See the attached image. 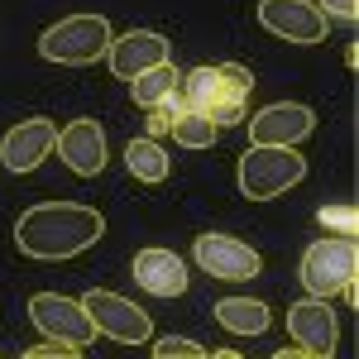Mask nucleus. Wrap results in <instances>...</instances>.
I'll return each mask as SVG.
<instances>
[{"instance_id":"412c9836","label":"nucleus","mask_w":359,"mask_h":359,"mask_svg":"<svg viewBox=\"0 0 359 359\" xmlns=\"http://www.w3.org/2000/svg\"><path fill=\"white\" fill-rule=\"evenodd\" d=\"M77 359L82 355V350H77V345H67V340H53V335H48V340H43V345H34V350H25V359Z\"/></svg>"},{"instance_id":"f257e3e1","label":"nucleus","mask_w":359,"mask_h":359,"mask_svg":"<svg viewBox=\"0 0 359 359\" xmlns=\"http://www.w3.org/2000/svg\"><path fill=\"white\" fill-rule=\"evenodd\" d=\"M106 235V216L82 201H39L15 221V245L29 259H77Z\"/></svg>"},{"instance_id":"0eeeda50","label":"nucleus","mask_w":359,"mask_h":359,"mask_svg":"<svg viewBox=\"0 0 359 359\" xmlns=\"http://www.w3.org/2000/svg\"><path fill=\"white\" fill-rule=\"evenodd\" d=\"M287 335H292V350L316 359H331L340 345V321L326 297H306V302L287 306Z\"/></svg>"},{"instance_id":"5701e85b","label":"nucleus","mask_w":359,"mask_h":359,"mask_svg":"<svg viewBox=\"0 0 359 359\" xmlns=\"http://www.w3.org/2000/svg\"><path fill=\"white\" fill-rule=\"evenodd\" d=\"M321 225H326V230H345V235H350V230H355V211H331V206H326V211H321Z\"/></svg>"},{"instance_id":"20e7f679","label":"nucleus","mask_w":359,"mask_h":359,"mask_svg":"<svg viewBox=\"0 0 359 359\" xmlns=\"http://www.w3.org/2000/svg\"><path fill=\"white\" fill-rule=\"evenodd\" d=\"M355 240L350 235H326V240H316V245H306L302 254V287L306 297H326L331 302L335 292H345L350 283H355Z\"/></svg>"},{"instance_id":"ddd939ff","label":"nucleus","mask_w":359,"mask_h":359,"mask_svg":"<svg viewBox=\"0 0 359 359\" xmlns=\"http://www.w3.org/2000/svg\"><path fill=\"white\" fill-rule=\"evenodd\" d=\"M168 39L163 34H154V29H135V34H120L111 39V48H106V62H111V72L120 82H130L139 72H149V67H158L168 62Z\"/></svg>"},{"instance_id":"39448f33","label":"nucleus","mask_w":359,"mask_h":359,"mask_svg":"<svg viewBox=\"0 0 359 359\" xmlns=\"http://www.w3.org/2000/svg\"><path fill=\"white\" fill-rule=\"evenodd\" d=\"M86 316H91V326L96 335H111L120 345H144V340H154V321H149V311H139L130 297H120V292H106V287H91L82 297Z\"/></svg>"},{"instance_id":"7ed1b4c3","label":"nucleus","mask_w":359,"mask_h":359,"mask_svg":"<svg viewBox=\"0 0 359 359\" xmlns=\"http://www.w3.org/2000/svg\"><path fill=\"white\" fill-rule=\"evenodd\" d=\"M306 177V158L287 144H249L240 158V192L249 201H273Z\"/></svg>"},{"instance_id":"423d86ee","label":"nucleus","mask_w":359,"mask_h":359,"mask_svg":"<svg viewBox=\"0 0 359 359\" xmlns=\"http://www.w3.org/2000/svg\"><path fill=\"white\" fill-rule=\"evenodd\" d=\"M29 321H34L43 335L67 340V345H77V350H86V345L96 340V326H91V316H86L82 297H62V292H34V297H29Z\"/></svg>"},{"instance_id":"dca6fc26","label":"nucleus","mask_w":359,"mask_h":359,"mask_svg":"<svg viewBox=\"0 0 359 359\" xmlns=\"http://www.w3.org/2000/svg\"><path fill=\"white\" fill-rule=\"evenodd\" d=\"M177 82H182V77H177V67H172V57H168V62H158V67H149V72L130 77V101L149 111V106L168 101V96L177 91Z\"/></svg>"},{"instance_id":"f03ea898","label":"nucleus","mask_w":359,"mask_h":359,"mask_svg":"<svg viewBox=\"0 0 359 359\" xmlns=\"http://www.w3.org/2000/svg\"><path fill=\"white\" fill-rule=\"evenodd\" d=\"M111 20L106 15H67L39 34V57L62 62V67H86V62H101L111 48Z\"/></svg>"},{"instance_id":"2eb2a0df","label":"nucleus","mask_w":359,"mask_h":359,"mask_svg":"<svg viewBox=\"0 0 359 359\" xmlns=\"http://www.w3.org/2000/svg\"><path fill=\"white\" fill-rule=\"evenodd\" d=\"M216 326L230 335H264L269 331V306L259 297H221L216 302Z\"/></svg>"},{"instance_id":"9d476101","label":"nucleus","mask_w":359,"mask_h":359,"mask_svg":"<svg viewBox=\"0 0 359 359\" xmlns=\"http://www.w3.org/2000/svg\"><path fill=\"white\" fill-rule=\"evenodd\" d=\"M245 125H249V144H287V149H297L316 130V111L302 106V101H273Z\"/></svg>"},{"instance_id":"f3484780","label":"nucleus","mask_w":359,"mask_h":359,"mask_svg":"<svg viewBox=\"0 0 359 359\" xmlns=\"http://www.w3.org/2000/svg\"><path fill=\"white\" fill-rule=\"evenodd\" d=\"M125 168L135 172L139 182H163L168 177V154L158 149V139H130L125 144Z\"/></svg>"},{"instance_id":"6e6552de","label":"nucleus","mask_w":359,"mask_h":359,"mask_svg":"<svg viewBox=\"0 0 359 359\" xmlns=\"http://www.w3.org/2000/svg\"><path fill=\"white\" fill-rule=\"evenodd\" d=\"M196 264L206 269L211 278H225V283H245V278H259L264 269V259H259V249L245 245V240H235V235H216V230H206V235H196Z\"/></svg>"},{"instance_id":"f8f14e48","label":"nucleus","mask_w":359,"mask_h":359,"mask_svg":"<svg viewBox=\"0 0 359 359\" xmlns=\"http://www.w3.org/2000/svg\"><path fill=\"white\" fill-rule=\"evenodd\" d=\"M53 154L62 158V168H72L77 177H96L101 168H106V130H101V120H72V125H62L53 139Z\"/></svg>"},{"instance_id":"a211bd4d","label":"nucleus","mask_w":359,"mask_h":359,"mask_svg":"<svg viewBox=\"0 0 359 359\" xmlns=\"http://www.w3.org/2000/svg\"><path fill=\"white\" fill-rule=\"evenodd\" d=\"M168 135L177 139L182 149H211V144L221 139V125H216L206 111H177V120H172Z\"/></svg>"},{"instance_id":"1a4fd4ad","label":"nucleus","mask_w":359,"mask_h":359,"mask_svg":"<svg viewBox=\"0 0 359 359\" xmlns=\"http://www.w3.org/2000/svg\"><path fill=\"white\" fill-rule=\"evenodd\" d=\"M259 25L287 43H321L331 20L311 0H259Z\"/></svg>"},{"instance_id":"4be33fe9","label":"nucleus","mask_w":359,"mask_h":359,"mask_svg":"<svg viewBox=\"0 0 359 359\" xmlns=\"http://www.w3.org/2000/svg\"><path fill=\"white\" fill-rule=\"evenodd\" d=\"M316 10H321L326 20H355L359 0H316Z\"/></svg>"},{"instance_id":"9b49d317","label":"nucleus","mask_w":359,"mask_h":359,"mask_svg":"<svg viewBox=\"0 0 359 359\" xmlns=\"http://www.w3.org/2000/svg\"><path fill=\"white\" fill-rule=\"evenodd\" d=\"M53 139H57V125L48 120V115L20 120L15 130H5V139H0V163L25 177V172H34V168L53 154Z\"/></svg>"},{"instance_id":"4468645a","label":"nucleus","mask_w":359,"mask_h":359,"mask_svg":"<svg viewBox=\"0 0 359 359\" xmlns=\"http://www.w3.org/2000/svg\"><path fill=\"white\" fill-rule=\"evenodd\" d=\"M135 283L154 297H182L187 292V264L172 249H139L135 254Z\"/></svg>"},{"instance_id":"6ab92c4d","label":"nucleus","mask_w":359,"mask_h":359,"mask_svg":"<svg viewBox=\"0 0 359 359\" xmlns=\"http://www.w3.org/2000/svg\"><path fill=\"white\" fill-rule=\"evenodd\" d=\"M154 355L158 359H206V350L196 345V340H182V335H163V340H154Z\"/></svg>"},{"instance_id":"aec40b11","label":"nucleus","mask_w":359,"mask_h":359,"mask_svg":"<svg viewBox=\"0 0 359 359\" xmlns=\"http://www.w3.org/2000/svg\"><path fill=\"white\" fill-rule=\"evenodd\" d=\"M177 111H182V101H177V91L168 96V101H158V106H149V135L158 139L172 130V120H177Z\"/></svg>"}]
</instances>
